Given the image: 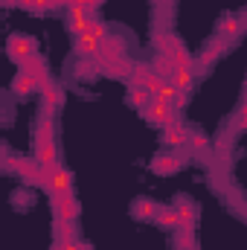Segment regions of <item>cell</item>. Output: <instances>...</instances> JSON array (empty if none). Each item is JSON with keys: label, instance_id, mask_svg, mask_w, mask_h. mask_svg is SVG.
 <instances>
[{"label": "cell", "instance_id": "obj_1", "mask_svg": "<svg viewBox=\"0 0 247 250\" xmlns=\"http://www.w3.org/2000/svg\"><path fill=\"white\" fill-rule=\"evenodd\" d=\"M44 187H47V192L50 195H70L73 192V181H70V172L64 169V166H50L47 169V175H44Z\"/></svg>", "mask_w": 247, "mask_h": 250}, {"label": "cell", "instance_id": "obj_2", "mask_svg": "<svg viewBox=\"0 0 247 250\" xmlns=\"http://www.w3.org/2000/svg\"><path fill=\"white\" fill-rule=\"evenodd\" d=\"M93 18H96L93 9H87L82 3H70V9H67V23H70V32H76V35H84Z\"/></svg>", "mask_w": 247, "mask_h": 250}, {"label": "cell", "instance_id": "obj_3", "mask_svg": "<svg viewBox=\"0 0 247 250\" xmlns=\"http://www.w3.org/2000/svg\"><path fill=\"white\" fill-rule=\"evenodd\" d=\"M9 56L23 67L29 59H35V41L32 38H23V35H12L9 38Z\"/></svg>", "mask_w": 247, "mask_h": 250}, {"label": "cell", "instance_id": "obj_4", "mask_svg": "<svg viewBox=\"0 0 247 250\" xmlns=\"http://www.w3.org/2000/svg\"><path fill=\"white\" fill-rule=\"evenodd\" d=\"M145 117H148V123H154V125H172V123H178V120H175V105H172V102H163L160 96L148 105Z\"/></svg>", "mask_w": 247, "mask_h": 250}, {"label": "cell", "instance_id": "obj_5", "mask_svg": "<svg viewBox=\"0 0 247 250\" xmlns=\"http://www.w3.org/2000/svg\"><path fill=\"white\" fill-rule=\"evenodd\" d=\"M79 212H82V207H79V201L73 198V192L56 198V218H62V221H73V218H79Z\"/></svg>", "mask_w": 247, "mask_h": 250}, {"label": "cell", "instance_id": "obj_6", "mask_svg": "<svg viewBox=\"0 0 247 250\" xmlns=\"http://www.w3.org/2000/svg\"><path fill=\"white\" fill-rule=\"evenodd\" d=\"M76 56H82V59H96V56H102V41H96L93 35H76Z\"/></svg>", "mask_w": 247, "mask_h": 250}, {"label": "cell", "instance_id": "obj_7", "mask_svg": "<svg viewBox=\"0 0 247 250\" xmlns=\"http://www.w3.org/2000/svg\"><path fill=\"white\" fill-rule=\"evenodd\" d=\"M35 160H38L44 169L56 166V163H59V154H56V143H53V140H35Z\"/></svg>", "mask_w": 247, "mask_h": 250}, {"label": "cell", "instance_id": "obj_8", "mask_svg": "<svg viewBox=\"0 0 247 250\" xmlns=\"http://www.w3.org/2000/svg\"><path fill=\"white\" fill-rule=\"evenodd\" d=\"M186 137H189V131H186L181 123L163 125V143H166L169 148H184V146H186Z\"/></svg>", "mask_w": 247, "mask_h": 250}, {"label": "cell", "instance_id": "obj_9", "mask_svg": "<svg viewBox=\"0 0 247 250\" xmlns=\"http://www.w3.org/2000/svg\"><path fill=\"white\" fill-rule=\"evenodd\" d=\"M181 157L178 154H157L154 160H151V172H157V175H175L178 169H181Z\"/></svg>", "mask_w": 247, "mask_h": 250}, {"label": "cell", "instance_id": "obj_10", "mask_svg": "<svg viewBox=\"0 0 247 250\" xmlns=\"http://www.w3.org/2000/svg\"><path fill=\"white\" fill-rule=\"evenodd\" d=\"M169 79L178 84V90H181V93H189V90H192V84H195V70H192V67H175Z\"/></svg>", "mask_w": 247, "mask_h": 250}, {"label": "cell", "instance_id": "obj_11", "mask_svg": "<svg viewBox=\"0 0 247 250\" xmlns=\"http://www.w3.org/2000/svg\"><path fill=\"white\" fill-rule=\"evenodd\" d=\"M157 96H160L163 102H172V105L178 108V105H184V96H186V93H181V90H178V84L166 76V79H163V87H160V93H157Z\"/></svg>", "mask_w": 247, "mask_h": 250}, {"label": "cell", "instance_id": "obj_12", "mask_svg": "<svg viewBox=\"0 0 247 250\" xmlns=\"http://www.w3.org/2000/svg\"><path fill=\"white\" fill-rule=\"evenodd\" d=\"M242 32V21L236 18V15H224L221 21H218V35L221 38H236Z\"/></svg>", "mask_w": 247, "mask_h": 250}, {"label": "cell", "instance_id": "obj_13", "mask_svg": "<svg viewBox=\"0 0 247 250\" xmlns=\"http://www.w3.org/2000/svg\"><path fill=\"white\" fill-rule=\"evenodd\" d=\"M186 148L192 151V154H209V140L201 134V131H189V137H186Z\"/></svg>", "mask_w": 247, "mask_h": 250}, {"label": "cell", "instance_id": "obj_14", "mask_svg": "<svg viewBox=\"0 0 247 250\" xmlns=\"http://www.w3.org/2000/svg\"><path fill=\"white\" fill-rule=\"evenodd\" d=\"M157 96H151L145 87H131V93H128V102L134 105V108H140V111H148V105L154 102Z\"/></svg>", "mask_w": 247, "mask_h": 250}, {"label": "cell", "instance_id": "obj_15", "mask_svg": "<svg viewBox=\"0 0 247 250\" xmlns=\"http://www.w3.org/2000/svg\"><path fill=\"white\" fill-rule=\"evenodd\" d=\"M178 212H181V230H186V233H192V227H195V207L189 204V201H178V207H175Z\"/></svg>", "mask_w": 247, "mask_h": 250}, {"label": "cell", "instance_id": "obj_16", "mask_svg": "<svg viewBox=\"0 0 247 250\" xmlns=\"http://www.w3.org/2000/svg\"><path fill=\"white\" fill-rule=\"evenodd\" d=\"M35 84H38V82H35V76H29L26 70H21V73H18V79L12 82V90H15L18 96H26Z\"/></svg>", "mask_w": 247, "mask_h": 250}, {"label": "cell", "instance_id": "obj_17", "mask_svg": "<svg viewBox=\"0 0 247 250\" xmlns=\"http://www.w3.org/2000/svg\"><path fill=\"white\" fill-rule=\"evenodd\" d=\"M41 96H44V105L50 108V111H56L59 105H62V90L53 84V82H47V84H41Z\"/></svg>", "mask_w": 247, "mask_h": 250}, {"label": "cell", "instance_id": "obj_18", "mask_svg": "<svg viewBox=\"0 0 247 250\" xmlns=\"http://www.w3.org/2000/svg\"><path fill=\"white\" fill-rule=\"evenodd\" d=\"M157 221L163 227H169V230H178L181 227V212L172 209V207H163V209H157Z\"/></svg>", "mask_w": 247, "mask_h": 250}, {"label": "cell", "instance_id": "obj_19", "mask_svg": "<svg viewBox=\"0 0 247 250\" xmlns=\"http://www.w3.org/2000/svg\"><path fill=\"white\" fill-rule=\"evenodd\" d=\"M166 56L172 59V64H175V67H192V56L186 53V50H184V44H178V41L172 44V50H169Z\"/></svg>", "mask_w": 247, "mask_h": 250}, {"label": "cell", "instance_id": "obj_20", "mask_svg": "<svg viewBox=\"0 0 247 250\" xmlns=\"http://www.w3.org/2000/svg\"><path fill=\"white\" fill-rule=\"evenodd\" d=\"M53 236H56V242L64 245V242H73L76 239V230H73V221H56V230H53Z\"/></svg>", "mask_w": 247, "mask_h": 250}, {"label": "cell", "instance_id": "obj_21", "mask_svg": "<svg viewBox=\"0 0 247 250\" xmlns=\"http://www.w3.org/2000/svg\"><path fill=\"white\" fill-rule=\"evenodd\" d=\"M131 212H134L137 218H151V215H157V207H154L151 201L140 198V201H134V204H131Z\"/></svg>", "mask_w": 247, "mask_h": 250}, {"label": "cell", "instance_id": "obj_22", "mask_svg": "<svg viewBox=\"0 0 247 250\" xmlns=\"http://www.w3.org/2000/svg\"><path fill=\"white\" fill-rule=\"evenodd\" d=\"M87 35H93L96 41H105V38H108V26H105L99 18H93V21H90V26H87Z\"/></svg>", "mask_w": 247, "mask_h": 250}, {"label": "cell", "instance_id": "obj_23", "mask_svg": "<svg viewBox=\"0 0 247 250\" xmlns=\"http://www.w3.org/2000/svg\"><path fill=\"white\" fill-rule=\"evenodd\" d=\"M62 0H38V9H53V6H59Z\"/></svg>", "mask_w": 247, "mask_h": 250}, {"label": "cell", "instance_id": "obj_24", "mask_svg": "<svg viewBox=\"0 0 247 250\" xmlns=\"http://www.w3.org/2000/svg\"><path fill=\"white\" fill-rule=\"evenodd\" d=\"M247 125V102H245V108H242V114H239V128H245Z\"/></svg>", "mask_w": 247, "mask_h": 250}, {"label": "cell", "instance_id": "obj_25", "mask_svg": "<svg viewBox=\"0 0 247 250\" xmlns=\"http://www.w3.org/2000/svg\"><path fill=\"white\" fill-rule=\"evenodd\" d=\"M21 6H23V9H35V12H38V0H21Z\"/></svg>", "mask_w": 247, "mask_h": 250}, {"label": "cell", "instance_id": "obj_26", "mask_svg": "<svg viewBox=\"0 0 247 250\" xmlns=\"http://www.w3.org/2000/svg\"><path fill=\"white\" fill-rule=\"evenodd\" d=\"M6 6H21V0H3Z\"/></svg>", "mask_w": 247, "mask_h": 250}, {"label": "cell", "instance_id": "obj_27", "mask_svg": "<svg viewBox=\"0 0 247 250\" xmlns=\"http://www.w3.org/2000/svg\"><path fill=\"white\" fill-rule=\"evenodd\" d=\"M56 250H64V248H62V245H59V248H56Z\"/></svg>", "mask_w": 247, "mask_h": 250}, {"label": "cell", "instance_id": "obj_28", "mask_svg": "<svg viewBox=\"0 0 247 250\" xmlns=\"http://www.w3.org/2000/svg\"><path fill=\"white\" fill-rule=\"evenodd\" d=\"M67 3H76V0H67Z\"/></svg>", "mask_w": 247, "mask_h": 250}]
</instances>
